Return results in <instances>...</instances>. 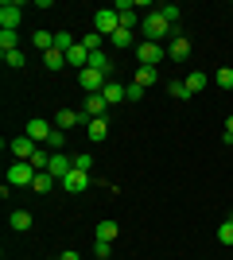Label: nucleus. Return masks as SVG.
<instances>
[{"label": "nucleus", "instance_id": "obj_11", "mask_svg": "<svg viewBox=\"0 0 233 260\" xmlns=\"http://www.w3.org/2000/svg\"><path fill=\"white\" fill-rule=\"evenodd\" d=\"M86 186H89V175H86V171H78V167L66 175V179H62V190H66V194H82Z\"/></svg>", "mask_w": 233, "mask_h": 260}, {"label": "nucleus", "instance_id": "obj_7", "mask_svg": "<svg viewBox=\"0 0 233 260\" xmlns=\"http://www.w3.org/2000/svg\"><path fill=\"white\" fill-rule=\"evenodd\" d=\"M74 124H89V117H86V113H74V109H58V113H55V128L70 132Z\"/></svg>", "mask_w": 233, "mask_h": 260}, {"label": "nucleus", "instance_id": "obj_10", "mask_svg": "<svg viewBox=\"0 0 233 260\" xmlns=\"http://www.w3.org/2000/svg\"><path fill=\"white\" fill-rule=\"evenodd\" d=\"M167 58H175V62H187L190 58V39L187 35H175V39L167 43Z\"/></svg>", "mask_w": 233, "mask_h": 260}, {"label": "nucleus", "instance_id": "obj_28", "mask_svg": "<svg viewBox=\"0 0 233 260\" xmlns=\"http://www.w3.org/2000/svg\"><path fill=\"white\" fill-rule=\"evenodd\" d=\"M47 148H51V152H62V148H66V132L55 128V132H51V140H47Z\"/></svg>", "mask_w": 233, "mask_h": 260}, {"label": "nucleus", "instance_id": "obj_31", "mask_svg": "<svg viewBox=\"0 0 233 260\" xmlns=\"http://www.w3.org/2000/svg\"><path fill=\"white\" fill-rule=\"evenodd\" d=\"M109 43H113V47H128V43H132V27H121V31L113 35Z\"/></svg>", "mask_w": 233, "mask_h": 260}, {"label": "nucleus", "instance_id": "obj_39", "mask_svg": "<svg viewBox=\"0 0 233 260\" xmlns=\"http://www.w3.org/2000/svg\"><path fill=\"white\" fill-rule=\"evenodd\" d=\"M58 260H82V256H78L74 249H66V252H62V256H58Z\"/></svg>", "mask_w": 233, "mask_h": 260}, {"label": "nucleus", "instance_id": "obj_17", "mask_svg": "<svg viewBox=\"0 0 233 260\" xmlns=\"http://www.w3.org/2000/svg\"><path fill=\"white\" fill-rule=\"evenodd\" d=\"M86 136H89L93 144L105 140V136H109V124H105V117H93V120H89V124H86Z\"/></svg>", "mask_w": 233, "mask_h": 260}, {"label": "nucleus", "instance_id": "obj_14", "mask_svg": "<svg viewBox=\"0 0 233 260\" xmlns=\"http://www.w3.org/2000/svg\"><path fill=\"white\" fill-rule=\"evenodd\" d=\"M105 109H109L105 93H86V109H82V113H86L89 120H93V117H105Z\"/></svg>", "mask_w": 233, "mask_h": 260}, {"label": "nucleus", "instance_id": "obj_37", "mask_svg": "<svg viewBox=\"0 0 233 260\" xmlns=\"http://www.w3.org/2000/svg\"><path fill=\"white\" fill-rule=\"evenodd\" d=\"M167 89H171V98H179V101H187V98H190V93H187V82H171Z\"/></svg>", "mask_w": 233, "mask_h": 260}, {"label": "nucleus", "instance_id": "obj_24", "mask_svg": "<svg viewBox=\"0 0 233 260\" xmlns=\"http://www.w3.org/2000/svg\"><path fill=\"white\" fill-rule=\"evenodd\" d=\"M214 86H218V89H233V70H229V66H222V70H214Z\"/></svg>", "mask_w": 233, "mask_h": 260}, {"label": "nucleus", "instance_id": "obj_2", "mask_svg": "<svg viewBox=\"0 0 233 260\" xmlns=\"http://www.w3.org/2000/svg\"><path fill=\"white\" fill-rule=\"evenodd\" d=\"M93 31L105 35V39H113V35L121 31V16H117V8H101V12H93Z\"/></svg>", "mask_w": 233, "mask_h": 260}, {"label": "nucleus", "instance_id": "obj_26", "mask_svg": "<svg viewBox=\"0 0 233 260\" xmlns=\"http://www.w3.org/2000/svg\"><path fill=\"white\" fill-rule=\"evenodd\" d=\"M117 233H121L117 221H101V225H97V241H117Z\"/></svg>", "mask_w": 233, "mask_h": 260}, {"label": "nucleus", "instance_id": "obj_36", "mask_svg": "<svg viewBox=\"0 0 233 260\" xmlns=\"http://www.w3.org/2000/svg\"><path fill=\"white\" fill-rule=\"evenodd\" d=\"M74 167H78V171H86V175H89V167H93V155H89V152L74 155Z\"/></svg>", "mask_w": 233, "mask_h": 260}, {"label": "nucleus", "instance_id": "obj_23", "mask_svg": "<svg viewBox=\"0 0 233 260\" xmlns=\"http://www.w3.org/2000/svg\"><path fill=\"white\" fill-rule=\"evenodd\" d=\"M43 66H47V70H62V66H66V54L55 47V51H47V54H43Z\"/></svg>", "mask_w": 233, "mask_h": 260}, {"label": "nucleus", "instance_id": "obj_19", "mask_svg": "<svg viewBox=\"0 0 233 260\" xmlns=\"http://www.w3.org/2000/svg\"><path fill=\"white\" fill-rule=\"evenodd\" d=\"M101 93H105L109 105H121V101H124V86H121V82H113V78H109V86L101 89Z\"/></svg>", "mask_w": 233, "mask_h": 260}, {"label": "nucleus", "instance_id": "obj_12", "mask_svg": "<svg viewBox=\"0 0 233 260\" xmlns=\"http://www.w3.org/2000/svg\"><path fill=\"white\" fill-rule=\"evenodd\" d=\"M113 8H117V16H121V27H136V23H140V16H136V4H132V0H117Z\"/></svg>", "mask_w": 233, "mask_h": 260}, {"label": "nucleus", "instance_id": "obj_5", "mask_svg": "<svg viewBox=\"0 0 233 260\" xmlns=\"http://www.w3.org/2000/svg\"><path fill=\"white\" fill-rule=\"evenodd\" d=\"M78 86L86 89V93H101V89L109 86V74H101V70H82V74H78Z\"/></svg>", "mask_w": 233, "mask_h": 260}, {"label": "nucleus", "instance_id": "obj_27", "mask_svg": "<svg viewBox=\"0 0 233 260\" xmlns=\"http://www.w3.org/2000/svg\"><path fill=\"white\" fill-rule=\"evenodd\" d=\"M8 225L12 229H31V214H27V210H16V214L8 217Z\"/></svg>", "mask_w": 233, "mask_h": 260}, {"label": "nucleus", "instance_id": "obj_16", "mask_svg": "<svg viewBox=\"0 0 233 260\" xmlns=\"http://www.w3.org/2000/svg\"><path fill=\"white\" fill-rule=\"evenodd\" d=\"M132 82L136 86H155V82H159V66H136V74H132Z\"/></svg>", "mask_w": 233, "mask_h": 260}, {"label": "nucleus", "instance_id": "obj_33", "mask_svg": "<svg viewBox=\"0 0 233 260\" xmlns=\"http://www.w3.org/2000/svg\"><path fill=\"white\" fill-rule=\"evenodd\" d=\"M218 241H222V245H233V217H229V221H222V229H218Z\"/></svg>", "mask_w": 233, "mask_h": 260}, {"label": "nucleus", "instance_id": "obj_32", "mask_svg": "<svg viewBox=\"0 0 233 260\" xmlns=\"http://www.w3.org/2000/svg\"><path fill=\"white\" fill-rule=\"evenodd\" d=\"M159 12H163V20L171 23V27H175V23H179V16H183V12H179V4H163Z\"/></svg>", "mask_w": 233, "mask_h": 260}, {"label": "nucleus", "instance_id": "obj_30", "mask_svg": "<svg viewBox=\"0 0 233 260\" xmlns=\"http://www.w3.org/2000/svg\"><path fill=\"white\" fill-rule=\"evenodd\" d=\"M74 43H78V39H70V31H58V35H55V47H58L62 54H70V47H74Z\"/></svg>", "mask_w": 233, "mask_h": 260}, {"label": "nucleus", "instance_id": "obj_25", "mask_svg": "<svg viewBox=\"0 0 233 260\" xmlns=\"http://www.w3.org/2000/svg\"><path fill=\"white\" fill-rule=\"evenodd\" d=\"M8 51H20V35L16 31H0V54H8Z\"/></svg>", "mask_w": 233, "mask_h": 260}, {"label": "nucleus", "instance_id": "obj_38", "mask_svg": "<svg viewBox=\"0 0 233 260\" xmlns=\"http://www.w3.org/2000/svg\"><path fill=\"white\" fill-rule=\"evenodd\" d=\"M109 249H113V241H97V245H93V252H97V256H101V260L109 256Z\"/></svg>", "mask_w": 233, "mask_h": 260}, {"label": "nucleus", "instance_id": "obj_6", "mask_svg": "<svg viewBox=\"0 0 233 260\" xmlns=\"http://www.w3.org/2000/svg\"><path fill=\"white\" fill-rule=\"evenodd\" d=\"M136 58H140V66H159L163 62V43H140Z\"/></svg>", "mask_w": 233, "mask_h": 260}, {"label": "nucleus", "instance_id": "obj_35", "mask_svg": "<svg viewBox=\"0 0 233 260\" xmlns=\"http://www.w3.org/2000/svg\"><path fill=\"white\" fill-rule=\"evenodd\" d=\"M4 62H8L12 70H20V66L27 62V58H23V51H8V54H4Z\"/></svg>", "mask_w": 233, "mask_h": 260}, {"label": "nucleus", "instance_id": "obj_20", "mask_svg": "<svg viewBox=\"0 0 233 260\" xmlns=\"http://www.w3.org/2000/svg\"><path fill=\"white\" fill-rule=\"evenodd\" d=\"M89 70H101V74H109V70H113L109 54H105V51H93V54H89Z\"/></svg>", "mask_w": 233, "mask_h": 260}, {"label": "nucleus", "instance_id": "obj_21", "mask_svg": "<svg viewBox=\"0 0 233 260\" xmlns=\"http://www.w3.org/2000/svg\"><path fill=\"white\" fill-rule=\"evenodd\" d=\"M55 183H58L55 175L39 171V175H35V183H31V190H35V194H47V190H51V186H55Z\"/></svg>", "mask_w": 233, "mask_h": 260}, {"label": "nucleus", "instance_id": "obj_8", "mask_svg": "<svg viewBox=\"0 0 233 260\" xmlns=\"http://www.w3.org/2000/svg\"><path fill=\"white\" fill-rule=\"evenodd\" d=\"M20 4H8V0H4V4H0V31H16V27H20Z\"/></svg>", "mask_w": 233, "mask_h": 260}, {"label": "nucleus", "instance_id": "obj_34", "mask_svg": "<svg viewBox=\"0 0 233 260\" xmlns=\"http://www.w3.org/2000/svg\"><path fill=\"white\" fill-rule=\"evenodd\" d=\"M140 98H144V86L128 82V86H124V101H140Z\"/></svg>", "mask_w": 233, "mask_h": 260}, {"label": "nucleus", "instance_id": "obj_1", "mask_svg": "<svg viewBox=\"0 0 233 260\" xmlns=\"http://www.w3.org/2000/svg\"><path fill=\"white\" fill-rule=\"evenodd\" d=\"M140 31L148 35V43H163L167 35H171V23L163 20V12H148L144 20H140Z\"/></svg>", "mask_w": 233, "mask_h": 260}, {"label": "nucleus", "instance_id": "obj_3", "mask_svg": "<svg viewBox=\"0 0 233 260\" xmlns=\"http://www.w3.org/2000/svg\"><path fill=\"white\" fill-rule=\"evenodd\" d=\"M35 175H39V171H35L31 163L16 159V163L8 167V186H31V183H35Z\"/></svg>", "mask_w": 233, "mask_h": 260}, {"label": "nucleus", "instance_id": "obj_13", "mask_svg": "<svg viewBox=\"0 0 233 260\" xmlns=\"http://www.w3.org/2000/svg\"><path fill=\"white\" fill-rule=\"evenodd\" d=\"M35 148H39V144H35L31 136H16V140H12V155H16V159H23V163L35 155Z\"/></svg>", "mask_w": 233, "mask_h": 260}, {"label": "nucleus", "instance_id": "obj_4", "mask_svg": "<svg viewBox=\"0 0 233 260\" xmlns=\"http://www.w3.org/2000/svg\"><path fill=\"white\" fill-rule=\"evenodd\" d=\"M51 132H55V120H39V117H31V120H27V128H23V136H31V140L43 148V144L51 140Z\"/></svg>", "mask_w": 233, "mask_h": 260}, {"label": "nucleus", "instance_id": "obj_22", "mask_svg": "<svg viewBox=\"0 0 233 260\" xmlns=\"http://www.w3.org/2000/svg\"><path fill=\"white\" fill-rule=\"evenodd\" d=\"M31 43H35V51H39V54H47V51H55V35H51V31H35Z\"/></svg>", "mask_w": 233, "mask_h": 260}, {"label": "nucleus", "instance_id": "obj_29", "mask_svg": "<svg viewBox=\"0 0 233 260\" xmlns=\"http://www.w3.org/2000/svg\"><path fill=\"white\" fill-rule=\"evenodd\" d=\"M101 43H105V35H97V31H89L86 39H82V47H86L89 54H93V51H101Z\"/></svg>", "mask_w": 233, "mask_h": 260}, {"label": "nucleus", "instance_id": "obj_15", "mask_svg": "<svg viewBox=\"0 0 233 260\" xmlns=\"http://www.w3.org/2000/svg\"><path fill=\"white\" fill-rule=\"evenodd\" d=\"M66 66H74L78 74H82V70H86V66H89V51H86V47H82V39H78V43L70 47V54H66Z\"/></svg>", "mask_w": 233, "mask_h": 260}, {"label": "nucleus", "instance_id": "obj_18", "mask_svg": "<svg viewBox=\"0 0 233 260\" xmlns=\"http://www.w3.org/2000/svg\"><path fill=\"white\" fill-rule=\"evenodd\" d=\"M210 82H214L210 74H198V70H194V74H187V93L194 98V93H202V89L210 86Z\"/></svg>", "mask_w": 233, "mask_h": 260}, {"label": "nucleus", "instance_id": "obj_9", "mask_svg": "<svg viewBox=\"0 0 233 260\" xmlns=\"http://www.w3.org/2000/svg\"><path fill=\"white\" fill-rule=\"evenodd\" d=\"M74 171V163H70V155L66 152H51V167H47V175H55L58 183L66 179V175Z\"/></svg>", "mask_w": 233, "mask_h": 260}]
</instances>
